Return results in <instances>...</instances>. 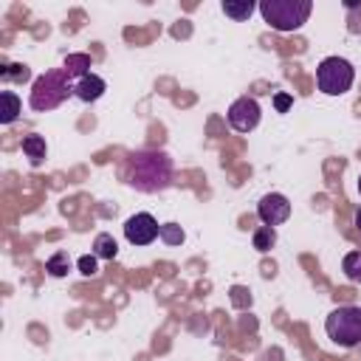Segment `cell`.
Segmentation results:
<instances>
[{
    "instance_id": "cell-1",
    "label": "cell",
    "mask_w": 361,
    "mask_h": 361,
    "mask_svg": "<svg viewBox=\"0 0 361 361\" xmlns=\"http://www.w3.org/2000/svg\"><path fill=\"white\" fill-rule=\"evenodd\" d=\"M124 178L138 192H161L172 183V161L166 152H135L127 161Z\"/></svg>"
},
{
    "instance_id": "cell-2",
    "label": "cell",
    "mask_w": 361,
    "mask_h": 361,
    "mask_svg": "<svg viewBox=\"0 0 361 361\" xmlns=\"http://www.w3.org/2000/svg\"><path fill=\"white\" fill-rule=\"evenodd\" d=\"M71 93H73V82H71V76H68V71H65V68L45 71L42 76H37V79H34V85H31V96H28V104H31V110L45 113V110L59 107Z\"/></svg>"
},
{
    "instance_id": "cell-3",
    "label": "cell",
    "mask_w": 361,
    "mask_h": 361,
    "mask_svg": "<svg viewBox=\"0 0 361 361\" xmlns=\"http://www.w3.org/2000/svg\"><path fill=\"white\" fill-rule=\"evenodd\" d=\"M257 8L274 31L288 34V31H299L307 23L313 3L310 0H262Z\"/></svg>"
},
{
    "instance_id": "cell-4",
    "label": "cell",
    "mask_w": 361,
    "mask_h": 361,
    "mask_svg": "<svg viewBox=\"0 0 361 361\" xmlns=\"http://www.w3.org/2000/svg\"><path fill=\"white\" fill-rule=\"evenodd\" d=\"M324 333L333 344L347 347V350L361 344V307L341 305V307L330 310L324 319Z\"/></svg>"
},
{
    "instance_id": "cell-5",
    "label": "cell",
    "mask_w": 361,
    "mask_h": 361,
    "mask_svg": "<svg viewBox=\"0 0 361 361\" xmlns=\"http://www.w3.org/2000/svg\"><path fill=\"white\" fill-rule=\"evenodd\" d=\"M355 82V68L344 56H327L316 68V85L324 96H344Z\"/></svg>"
},
{
    "instance_id": "cell-6",
    "label": "cell",
    "mask_w": 361,
    "mask_h": 361,
    "mask_svg": "<svg viewBox=\"0 0 361 361\" xmlns=\"http://www.w3.org/2000/svg\"><path fill=\"white\" fill-rule=\"evenodd\" d=\"M226 118H228V124H231L237 133H251V130H257V124H259V118H262L259 102H257L254 96H240V99L231 102Z\"/></svg>"
},
{
    "instance_id": "cell-7",
    "label": "cell",
    "mask_w": 361,
    "mask_h": 361,
    "mask_svg": "<svg viewBox=\"0 0 361 361\" xmlns=\"http://www.w3.org/2000/svg\"><path fill=\"white\" fill-rule=\"evenodd\" d=\"M161 231V223L149 212H135L124 223V237L130 245H149Z\"/></svg>"
},
{
    "instance_id": "cell-8",
    "label": "cell",
    "mask_w": 361,
    "mask_h": 361,
    "mask_svg": "<svg viewBox=\"0 0 361 361\" xmlns=\"http://www.w3.org/2000/svg\"><path fill=\"white\" fill-rule=\"evenodd\" d=\"M257 217L262 220V226H282L290 217V200L279 192H268L257 203Z\"/></svg>"
},
{
    "instance_id": "cell-9",
    "label": "cell",
    "mask_w": 361,
    "mask_h": 361,
    "mask_svg": "<svg viewBox=\"0 0 361 361\" xmlns=\"http://www.w3.org/2000/svg\"><path fill=\"white\" fill-rule=\"evenodd\" d=\"M104 90H107V85H104V79L96 76V73H87V76H82V79L73 82V96H76L79 102H85V104L102 99Z\"/></svg>"
},
{
    "instance_id": "cell-10",
    "label": "cell",
    "mask_w": 361,
    "mask_h": 361,
    "mask_svg": "<svg viewBox=\"0 0 361 361\" xmlns=\"http://www.w3.org/2000/svg\"><path fill=\"white\" fill-rule=\"evenodd\" d=\"M220 8H223V14H226V17H231V20L243 23V20H248V17L254 14L257 3H254V0H223V3H220Z\"/></svg>"
},
{
    "instance_id": "cell-11",
    "label": "cell",
    "mask_w": 361,
    "mask_h": 361,
    "mask_svg": "<svg viewBox=\"0 0 361 361\" xmlns=\"http://www.w3.org/2000/svg\"><path fill=\"white\" fill-rule=\"evenodd\" d=\"M0 121L3 124H11L17 116H20V110H23V102H20V96L14 93V90H3L0 93Z\"/></svg>"
},
{
    "instance_id": "cell-12",
    "label": "cell",
    "mask_w": 361,
    "mask_h": 361,
    "mask_svg": "<svg viewBox=\"0 0 361 361\" xmlns=\"http://www.w3.org/2000/svg\"><path fill=\"white\" fill-rule=\"evenodd\" d=\"M23 152L31 158V164H34V166H37V164H42V158H45V152H48L45 138H42V135H37V133L25 135V138H23Z\"/></svg>"
},
{
    "instance_id": "cell-13",
    "label": "cell",
    "mask_w": 361,
    "mask_h": 361,
    "mask_svg": "<svg viewBox=\"0 0 361 361\" xmlns=\"http://www.w3.org/2000/svg\"><path fill=\"white\" fill-rule=\"evenodd\" d=\"M93 254L99 257V259H116V254H118V245H116V240H113V234H96V240H93Z\"/></svg>"
},
{
    "instance_id": "cell-14",
    "label": "cell",
    "mask_w": 361,
    "mask_h": 361,
    "mask_svg": "<svg viewBox=\"0 0 361 361\" xmlns=\"http://www.w3.org/2000/svg\"><path fill=\"white\" fill-rule=\"evenodd\" d=\"M341 271L350 282H361V251H350L341 259Z\"/></svg>"
},
{
    "instance_id": "cell-15",
    "label": "cell",
    "mask_w": 361,
    "mask_h": 361,
    "mask_svg": "<svg viewBox=\"0 0 361 361\" xmlns=\"http://www.w3.org/2000/svg\"><path fill=\"white\" fill-rule=\"evenodd\" d=\"M87 68H90V56H87V54H71V56L65 59V71H68V76L76 73V76L82 79V76L90 73Z\"/></svg>"
},
{
    "instance_id": "cell-16",
    "label": "cell",
    "mask_w": 361,
    "mask_h": 361,
    "mask_svg": "<svg viewBox=\"0 0 361 361\" xmlns=\"http://www.w3.org/2000/svg\"><path fill=\"white\" fill-rule=\"evenodd\" d=\"M276 245V231L271 228V226H259L257 231H254V248L259 251V254H265V251H271Z\"/></svg>"
},
{
    "instance_id": "cell-17",
    "label": "cell",
    "mask_w": 361,
    "mask_h": 361,
    "mask_svg": "<svg viewBox=\"0 0 361 361\" xmlns=\"http://www.w3.org/2000/svg\"><path fill=\"white\" fill-rule=\"evenodd\" d=\"M45 271H48L51 276H65V274L71 271V257H68V251H56L54 257H48Z\"/></svg>"
},
{
    "instance_id": "cell-18",
    "label": "cell",
    "mask_w": 361,
    "mask_h": 361,
    "mask_svg": "<svg viewBox=\"0 0 361 361\" xmlns=\"http://www.w3.org/2000/svg\"><path fill=\"white\" fill-rule=\"evenodd\" d=\"M0 76H3V82H25L31 76V71L23 62H8V65H3Z\"/></svg>"
},
{
    "instance_id": "cell-19",
    "label": "cell",
    "mask_w": 361,
    "mask_h": 361,
    "mask_svg": "<svg viewBox=\"0 0 361 361\" xmlns=\"http://www.w3.org/2000/svg\"><path fill=\"white\" fill-rule=\"evenodd\" d=\"M158 237H161L166 245H180V243L186 240V234H183V228H180L178 223H161Z\"/></svg>"
},
{
    "instance_id": "cell-20",
    "label": "cell",
    "mask_w": 361,
    "mask_h": 361,
    "mask_svg": "<svg viewBox=\"0 0 361 361\" xmlns=\"http://www.w3.org/2000/svg\"><path fill=\"white\" fill-rule=\"evenodd\" d=\"M228 296H231V305H234L237 310H245V307H251V290H248V288H243V285H234V288L228 290Z\"/></svg>"
},
{
    "instance_id": "cell-21",
    "label": "cell",
    "mask_w": 361,
    "mask_h": 361,
    "mask_svg": "<svg viewBox=\"0 0 361 361\" xmlns=\"http://www.w3.org/2000/svg\"><path fill=\"white\" fill-rule=\"evenodd\" d=\"M99 257L96 254H85V257H79L76 259V265H79V274H85V276H93L96 271H99V262H96Z\"/></svg>"
},
{
    "instance_id": "cell-22",
    "label": "cell",
    "mask_w": 361,
    "mask_h": 361,
    "mask_svg": "<svg viewBox=\"0 0 361 361\" xmlns=\"http://www.w3.org/2000/svg\"><path fill=\"white\" fill-rule=\"evenodd\" d=\"M290 104H293V99H290L288 93H276V96H274V107H276V113H285Z\"/></svg>"
},
{
    "instance_id": "cell-23",
    "label": "cell",
    "mask_w": 361,
    "mask_h": 361,
    "mask_svg": "<svg viewBox=\"0 0 361 361\" xmlns=\"http://www.w3.org/2000/svg\"><path fill=\"white\" fill-rule=\"evenodd\" d=\"M355 228H358V231H361V209H358V212H355Z\"/></svg>"
},
{
    "instance_id": "cell-24",
    "label": "cell",
    "mask_w": 361,
    "mask_h": 361,
    "mask_svg": "<svg viewBox=\"0 0 361 361\" xmlns=\"http://www.w3.org/2000/svg\"><path fill=\"white\" fill-rule=\"evenodd\" d=\"M358 195H361V175H358Z\"/></svg>"
}]
</instances>
